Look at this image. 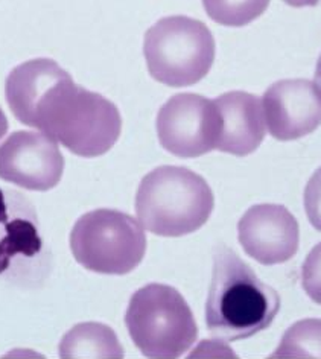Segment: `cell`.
I'll list each match as a JSON object with an SVG mask.
<instances>
[{"label":"cell","mask_w":321,"mask_h":359,"mask_svg":"<svg viewBox=\"0 0 321 359\" xmlns=\"http://www.w3.org/2000/svg\"><path fill=\"white\" fill-rule=\"evenodd\" d=\"M60 358H123V348L109 326L83 323L62 337Z\"/></svg>","instance_id":"obj_14"},{"label":"cell","mask_w":321,"mask_h":359,"mask_svg":"<svg viewBox=\"0 0 321 359\" xmlns=\"http://www.w3.org/2000/svg\"><path fill=\"white\" fill-rule=\"evenodd\" d=\"M203 5L213 22L240 28L261 17L270 0H203Z\"/></svg>","instance_id":"obj_16"},{"label":"cell","mask_w":321,"mask_h":359,"mask_svg":"<svg viewBox=\"0 0 321 359\" xmlns=\"http://www.w3.org/2000/svg\"><path fill=\"white\" fill-rule=\"evenodd\" d=\"M301 285L310 300L321 304V242L310 250L301 266Z\"/></svg>","instance_id":"obj_17"},{"label":"cell","mask_w":321,"mask_h":359,"mask_svg":"<svg viewBox=\"0 0 321 359\" xmlns=\"http://www.w3.org/2000/svg\"><path fill=\"white\" fill-rule=\"evenodd\" d=\"M144 55L158 83L189 87L209 74L215 61V39L206 25L186 15L165 17L145 35Z\"/></svg>","instance_id":"obj_5"},{"label":"cell","mask_w":321,"mask_h":359,"mask_svg":"<svg viewBox=\"0 0 321 359\" xmlns=\"http://www.w3.org/2000/svg\"><path fill=\"white\" fill-rule=\"evenodd\" d=\"M8 131V121H6V116L4 114L2 109H0V139H2Z\"/></svg>","instance_id":"obj_20"},{"label":"cell","mask_w":321,"mask_h":359,"mask_svg":"<svg viewBox=\"0 0 321 359\" xmlns=\"http://www.w3.org/2000/svg\"><path fill=\"white\" fill-rule=\"evenodd\" d=\"M219 113L217 149L231 156L252 154L265 139V116L259 97L247 92H228L215 100Z\"/></svg>","instance_id":"obj_12"},{"label":"cell","mask_w":321,"mask_h":359,"mask_svg":"<svg viewBox=\"0 0 321 359\" xmlns=\"http://www.w3.org/2000/svg\"><path fill=\"white\" fill-rule=\"evenodd\" d=\"M79 157L109 152L122 131L121 113L111 101L74 83L70 75L53 84L35 105L29 122Z\"/></svg>","instance_id":"obj_1"},{"label":"cell","mask_w":321,"mask_h":359,"mask_svg":"<svg viewBox=\"0 0 321 359\" xmlns=\"http://www.w3.org/2000/svg\"><path fill=\"white\" fill-rule=\"evenodd\" d=\"M70 248L76 262L88 271L123 276L140 265L146 236L130 215L97 209L76 221L70 233Z\"/></svg>","instance_id":"obj_6"},{"label":"cell","mask_w":321,"mask_h":359,"mask_svg":"<svg viewBox=\"0 0 321 359\" xmlns=\"http://www.w3.org/2000/svg\"><path fill=\"white\" fill-rule=\"evenodd\" d=\"M50 265L34 205L0 187V279L19 285L43 280Z\"/></svg>","instance_id":"obj_7"},{"label":"cell","mask_w":321,"mask_h":359,"mask_svg":"<svg viewBox=\"0 0 321 359\" xmlns=\"http://www.w3.org/2000/svg\"><path fill=\"white\" fill-rule=\"evenodd\" d=\"M125 325L132 343L146 358H180L198 337L189 304L175 288L162 283H151L135 292Z\"/></svg>","instance_id":"obj_4"},{"label":"cell","mask_w":321,"mask_h":359,"mask_svg":"<svg viewBox=\"0 0 321 359\" xmlns=\"http://www.w3.org/2000/svg\"><path fill=\"white\" fill-rule=\"evenodd\" d=\"M206 180L182 166H160L142 180L136 195L139 222L157 236L178 238L200 230L213 210Z\"/></svg>","instance_id":"obj_3"},{"label":"cell","mask_w":321,"mask_h":359,"mask_svg":"<svg viewBox=\"0 0 321 359\" xmlns=\"http://www.w3.org/2000/svg\"><path fill=\"white\" fill-rule=\"evenodd\" d=\"M64 170L57 142L43 133L15 131L0 145V178L28 191L55 187Z\"/></svg>","instance_id":"obj_9"},{"label":"cell","mask_w":321,"mask_h":359,"mask_svg":"<svg viewBox=\"0 0 321 359\" xmlns=\"http://www.w3.org/2000/svg\"><path fill=\"white\" fill-rule=\"evenodd\" d=\"M271 358H321V320L308 318L291 326Z\"/></svg>","instance_id":"obj_15"},{"label":"cell","mask_w":321,"mask_h":359,"mask_svg":"<svg viewBox=\"0 0 321 359\" xmlns=\"http://www.w3.org/2000/svg\"><path fill=\"white\" fill-rule=\"evenodd\" d=\"M238 236L245 253L262 265H278L296 256L299 222L278 204H259L248 209L238 224Z\"/></svg>","instance_id":"obj_11"},{"label":"cell","mask_w":321,"mask_h":359,"mask_svg":"<svg viewBox=\"0 0 321 359\" xmlns=\"http://www.w3.org/2000/svg\"><path fill=\"white\" fill-rule=\"evenodd\" d=\"M265 125L274 139L288 142L321 125V88L309 79H282L264 95Z\"/></svg>","instance_id":"obj_10"},{"label":"cell","mask_w":321,"mask_h":359,"mask_svg":"<svg viewBox=\"0 0 321 359\" xmlns=\"http://www.w3.org/2000/svg\"><path fill=\"white\" fill-rule=\"evenodd\" d=\"M219 113L215 101L195 93L172 96L157 114V136L168 152L195 158L217 149Z\"/></svg>","instance_id":"obj_8"},{"label":"cell","mask_w":321,"mask_h":359,"mask_svg":"<svg viewBox=\"0 0 321 359\" xmlns=\"http://www.w3.org/2000/svg\"><path fill=\"white\" fill-rule=\"evenodd\" d=\"M69 74L55 61L37 58L17 66L6 78L5 96L15 119L28 125L35 105L48 90Z\"/></svg>","instance_id":"obj_13"},{"label":"cell","mask_w":321,"mask_h":359,"mask_svg":"<svg viewBox=\"0 0 321 359\" xmlns=\"http://www.w3.org/2000/svg\"><path fill=\"white\" fill-rule=\"evenodd\" d=\"M305 210L312 227L321 231V166L306 184Z\"/></svg>","instance_id":"obj_18"},{"label":"cell","mask_w":321,"mask_h":359,"mask_svg":"<svg viewBox=\"0 0 321 359\" xmlns=\"http://www.w3.org/2000/svg\"><path fill=\"white\" fill-rule=\"evenodd\" d=\"M279 311L275 290L265 285L233 250L218 245L206 302L210 334L224 341L250 338L268 329Z\"/></svg>","instance_id":"obj_2"},{"label":"cell","mask_w":321,"mask_h":359,"mask_svg":"<svg viewBox=\"0 0 321 359\" xmlns=\"http://www.w3.org/2000/svg\"><path fill=\"white\" fill-rule=\"evenodd\" d=\"M283 2L291 5V6L301 8V6H315V5H318L320 0H283Z\"/></svg>","instance_id":"obj_19"},{"label":"cell","mask_w":321,"mask_h":359,"mask_svg":"<svg viewBox=\"0 0 321 359\" xmlns=\"http://www.w3.org/2000/svg\"><path fill=\"white\" fill-rule=\"evenodd\" d=\"M315 84L321 88V55H320V58H318L317 69H315Z\"/></svg>","instance_id":"obj_21"}]
</instances>
